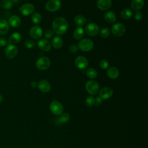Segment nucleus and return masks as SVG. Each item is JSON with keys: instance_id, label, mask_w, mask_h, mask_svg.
<instances>
[{"instance_id": "aec40b11", "label": "nucleus", "mask_w": 148, "mask_h": 148, "mask_svg": "<svg viewBox=\"0 0 148 148\" xmlns=\"http://www.w3.org/2000/svg\"><path fill=\"white\" fill-rule=\"evenodd\" d=\"M104 18H105V21L109 24L113 23L116 20V16L115 13L112 11L106 12L105 13Z\"/></svg>"}, {"instance_id": "a878e982", "label": "nucleus", "mask_w": 148, "mask_h": 148, "mask_svg": "<svg viewBox=\"0 0 148 148\" xmlns=\"http://www.w3.org/2000/svg\"><path fill=\"white\" fill-rule=\"evenodd\" d=\"M75 22L79 26H82L86 23V19L82 15H77L75 17Z\"/></svg>"}, {"instance_id": "f257e3e1", "label": "nucleus", "mask_w": 148, "mask_h": 148, "mask_svg": "<svg viewBox=\"0 0 148 148\" xmlns=\"http://www.w3.org/2000/svg\"><path fill=\"white\" fill-rule=\"evenodd\" d=\"M53 29L57 35H64L68 30V23L67 20L63 17H58L53 22Z\"/></svg>"}, {"instance_id": "7c9ffc66", "label": "nucleus", "mask_w": 148, "mask_h": 148, "mask_svg": "<svg viewBox=\"0 0 148 148\" xmlns=\"http://www.w3.org/2000/svg\"><path fill=\"white\" fill-rule=\"evenodd\" d=\"M86 104L89 107L94 106L95 105V98L92 95L87 97L86 99Z\"/></svg>"}, {"instance_id": "dca6fc26", "label": "nucleus", "mask_w": 148, "mask_h": 148, "mask_svg": "<svg viewBox=\"0 0 148 148\" xmlns=\"http://www.w3.org/2000/svg\"><path fill=\"white\" fill-rule=\"evenodd\" d=\"M97 6L101 10H106L112 5V0H97Z\"/></svg>"}, {"instance_id": "79ce46f5", "label": "nucleus", "mask_w": 148, "mask_h": 148, "mask_svg": "<svg viewBox=\"0 0 148 148\" xmlns=\"http://www.w3.org/2000/svg\"><path fill=\"white\" fill-rule=\"evenodd\" d=\"M10 1H11L13 2H16L17 1V0H10Z\"/></svg>"}, {"instance_id": "1a4fd4ad", "label": "nucleus", "mask_w": 148, "mask_h": 148, "mask_svg": "<svg viewBox=\"0 0 148 148\" xmlns=\"http://www.w3.org/2000/svg\"><path fill=\"white\" fill-rule=\"evenodd\" d=\"M99 28L95 23H90L85 27V31L86 34L91 36H94L99 32Z\"/></svg>"}, {"instance_id": "4468645a", "label": "nucleus", "mask_w": 148, "mask_h": 148, "mask_svg": "<svg viewBox=\"0 0 148 148\" xmlns=\"http://www.w3.org/2000/svg\"><path fill=\"white\" fill-rule=\"evenodd\" d=\"M39 90L44 93L48 92L51 90V85L46 80H42L39 82L38 83V86Z\"/></svg>"}, {"instance_id": "0eeeda50", "label": "nucleus", "mask_w": 148, "mask_h": 148, "mask_svg": "<svg viewBox=\"0 0 148 148\" xmlns=\"http://www.w3.org/2000/svg\"><path fill=\"white\" fill-rule=\"evenodd\" d=\"M50 65V60L46 57H40L36 62V66L40 70H46Z\"/></svg>"}, {"instance_id": "ea45409f", "label": "nucleus", "mask_w": 148, "mask_h": 148, "mask_svg": "<svg viewBox=\"0 0 148 148\" xmlns=\"http://www.w3.org/2000/svg\"><path fill=\"white\" fill-rule=\"evenodd\" d=\"M31 86L35 88V87H36L38 86V83L35 82V81H32L31 83Z\"/></svg>"}, {"instance_id": "f704fd0d", "label": "nucleus", "mask_w": 148, "mask_h": 148, "mask_svg": "<svg viewBox=\"0 0 148 148\" xmlns=\"http://www.w3.org/2000/svg\"><path fill=\"white\" fill-rule=\"evenodd\" d=\"M54 35V32L51 29H47L45 32V37L47 39H50Z\"/></svg>"}, {"instance_id": "5701e85b", "label": "nucleus", "mask_w": 148, "mask_h": 148, "mask_svg": "<svg viewBox=\"0 0 148 148\" xmlns=\"http://www.w3.org/2000/svg\"><path fill=\"white\" fill-rule=\"evenodd\" d=\"M51 44L54 48L56 49H60L63 45V40L60 36H55L51 42Z\"/></svg>"}, {"instance_id": "412c9836", "label": "nucleus", "mask_w": 148, "mask_h": 148, "mask_svg": "<svg viewBox=\"0 0 148 148\" xmlns=\"http://www.w3.org/2000/svg\"><path fill=\"white\" fill-rule=\"evenodd\" d=\"M108 76L112 79H116L119 76V71L118 69L114 66L109 68L107 71Z\"/></svg>"}, {"instance_id": "2f4dec72", "label": "nucleus", "mask_w": 148, "mask_h": 148, "mask_svg": "<svg viewBox=\"0 0 148 148\" xmlns=\"http://www.w3.org/2000/svg\"><path fill=\"white\" fill-rule=\"evenodd\" d=\"M110 35V30L108 28H103L100 31V35L103 38L108 37Z\"/></svg>"}, {"instance_id": "ddd939ff", "label": "nucleus", "mask_w": 148, "mask_h": 148, "mask_svg": "<svg viewBox=\"0 0 148 148\" xmlns=\"http://www.w3.org/2000/svg\"><path fill=\"white\" fill-rule=\"evenodd\" d=\"M99 97L102 99H107L110 98L113 95V90L109 87H105L99 90Z\"/></svg>"}, {"instance_id": "39448f33", "label": "nucleus", "mask_w": 148, "mask_h": 148, "mask_svg": "<svg viewBox=\"0 0 148 148\" xmlns=\"http://www.w3.org/2000/svg\"><path fill=\"white\" fill-rule=\"evenodd\" d=\"M111 30L112 33L117 36H123L126 31V29L124 24L120 23L114 24L111 27Z\"/></svg>"}, {"instance_id": "58836bf2", "label": "nucleus", "mask_w": 148, "mask_h": 148, "mask_svg": "<svg viewBox=\"0 0 148 148\" xmlns=\"http://www.w3.org/2000/svg\"><path fill=\"white\" fill-rule=\"evenodd\" d=\"M7 45V41L4 38H0V47H4Z\"/></svg>"}, {"instance_id": "393cba45", "label": "nucleus", "mask_w": 148, "mask_h": 148, "mask_svg": "<svg viewBox=\"0 0 148 148\" xmlns=\"http://www.w3.org/2000/svg\"><path fill=\"white\" fill-rule=\"evenodd\" d=\"M121 17L125 20H128L130 18L133 14L132 11L128 9V8H125L121 12Z\"/></svg>"}, {"instance_id": "a211bd4d", "label": "nucleus", "mask_w": 148, "mask_h": 148, "mask_svg": "<svg viewBox=\"0 0 148 148\" xmlns=\"http://www.w3.org/2000/svg\"><path fill=\"white\" fill-rule=\"evenodd\" d=\"M144 5V0H132L131 3V6L134 10L138 11L143 7Z\"/></svg>"}, {"instance_id": "72a5a7b5", "label": "nucleus", "mask_w": 148, "mask_h": 148, "mask_svg": "<svg viewBox=\"0 0 148 148\" xmlns=\"http://www.w3.org/2000/svg\"><path fill=\"white\" fill-rule=\"evenodd\" d=\"M109 64L108 61H106V60H103L101 61V62L99 63L100 67L103 69H107L109 67Z\"/></svg>"}, {"instance_id": "9d476101", "label": "nucleus", "mask_w": 148, "mask_h": 148, "mask_svg": "<svg viewBox=\"0 0 148 148\" xmlns=\"http://www.w3.org/2000/svg\"><path fill=\"white\" fill-rule=\"evenodd\" d=\"M29 35L33 39L37 40L42 35V29L39 25H34L29 30Z\"/></svg>"}, {"instance_id": "2eb2a0df", "label": "nucleus", "mask_w": 148, "mask_h": 148, "mask_svg": "<svg viewBox=\"0 0 148 148\" xmlns=\"http://www.w3.org/2000/svg\"><path fill=\"white\" fill-rule=\"evenodd\" d=\"M38 46L40 49L45 51H49L51 48V43L48 40L45 39H40L38 43Z\"/></svg>"}, {"instance_id": "6e6552de", "label": "nucleus", "mask_w": 148, "mask_h": 148, "mask_svg": "<svg viewBox=\"0 0 148 148\" xmlns=\"http://www.w3.org/2000/svg\"><path fill=\"white\" fill-rule=\"evenodd\" d=\"M5 53L8 58L12 59L17 56L18 53V49L14 45L9 44L5 49Z\"/></svg>"}, {"instance_id": "4c0bfd02", "label": "nucleus", "mask_w": 148, "mask_h": 148, "mask_svg": "<svg viewBox=\"0 0 148 148\" xmlns=\"http://www.w3.org/2000/svg\"><path fill=\"white\" fill-rule=\"evenodd\" d=\"M102 99L99 97H97L96 98H95V105H99L102 103Z\"/></svg>"}, {"instance_id": "b1692460", "label": "nucleus", "mask_w": 148, "mask_h": 148, "mask_svg": "<svg viewBox=\"0 0 148 148\" xmlns=\"http://www.w3.org/2000/svg\"><path fill=\"white\" fill-rule=\"evenodd\" d=\"M84 34V29L82 27H77L73 32V37L76 40L82 39Z\"/></svg>"}, {"instance_id": "473e14b6", "label": "nucleus", "mask_w": 148, "mask_h": 148, "mask_svg": "<svg viewBox=\"0 0 148 148\" xmlns=\"http://www.w3.org/2000/svg\"><path fill=\"white\" fill-rule=\"evenodd\" d=\"M35 42L32 39H27L25 42V46L27 49H31L35 46Z\"/></svg>"}, {"instance_id": "f03ea898", "label": "nucleus", "mask_w": 148, "mask_h": 148, "mask_svg": "<svg viewBox=\"0 0 148 148\" xmlns=\"http://www.w3.org/2000/svg\"><path fill=\"white\" fill-rule=\"evenodd\" d=\"M78 47L83 51H91L94 47V43L90 39L85 38L80 40L78 43Z\"/></svg>"}, {"instance_id": "bb28decb", "label": "nucleus", "mask_w": 148, "mask_h": 148, "mask_svg": "<svg viewBox=\"0 0 148 148\" xmlns=\"http://www.w3.org/2000/svg\"><path fill=\"white\" fill-rule=\"evenodd\" d=\"M86 75L90 79H95L97 76V72L94 68H90L86 71Z\"/></svg>"}, {"instance_id": "7ed1b4c3", "label": "nucleus", "mask_w": 148, "mask_h": 148, "mask_svg": "<svg viewBox=\"0 0 148 148\" xmlns=\"http://www.w3.org/2000/svg\"><path fill=\"white\" fill-rule=\"evenodd\" d=\"M86 89L90 95H94L99 92V86L97 82L89 80L86 84Z\"/></svg>"}, {"instance_id": "c9c22d12", "label": "nucleus", "mask_w": 148, "mask_h": 148, "mask_svg": "<svg viewBox=\"0 0 148 148\" xmlns=\"http://www.w3.org/2000/svg\"><path fill=\"white\" fill-rule=\"evenodd\" d=\"M69 50L71 53H75L77 52V51L78 50V47L75 45H72L69 47Z\"/></svg>"}, {"instance_id": "6ab92c4d", "label": "nucleus", "mask_w": 148, "mask_h": 148, "mask_svg": "<svg viewBox=\"0 0 148 148\" xmlns=\"http://www.w3.org/2000/svg\"><path fill=\"white\" fill-rule=\"evenodd\" d=\"M21 39V35L18 32L13 33L9 37L8 43L10 45H14L18 43Z\"/></svg>"}, {"instance_id": "9b49d317", "label": "nucleus", "mask_w": 148, "mask_h": 148, "mask_svg": "<svg viewBox=\"0 0 148 148\" xmlns=\"http://www.w3.org/2000/svg\"><path fill=\"white\" fill-rule=\"evenodd\" d=\"M75 65L77 68L80 69H86L88 65V62L87 59L82 56H78L75 61Z\"/></svg>"}, {"instance_id": "c756f323", "label": "nucleus", "mask_w": 148, "mask_h": 148, "mask_svg": "<svg viewBox=\"0 0 148 148\" xmlns=\"http://www.w3.org/2000/svg\"><path fill=\"white\" fill-rule=\"evenodd\" d=\"M70 119V116L67 113H64L60 115V117L58 118L59 121L61 123H65L69 121Z\"/></svg>"}, {"instance_id": "f3484780", "label": "nucleus", "mask_w": 148, "mask_h": 148, "mask_svg": "<svg viewBox=\"0 0 148 148\" xmlns=\"http://www.w3.org/2000/svg\"><path fill=\"white\" fill-rule=\"evenodd\" d=\"M20 23H21V20L20 17L16 15H13L9 18L8 24L9 25H10L12 27H14V28L17 27L20 25Z\"/></svg>"}, {"instance_id": "423d86ee", "label": "nucleus", "mask_w": 148, "mask_h": 148, "mask_svg": "<svg viewBox=\"0 0 148 148\" xmlns=\"http://www.w3.org/2000/svg\"><path fill=\"white\" fill-rule=\"evenodd\" d=\"M61 6V3L59 0H49L45 5V8L49 12H56L58 10Z\"/></svg>"}, {"instance_id": "c85d7f7f", "label": "nucleus", "mask_w": 148, "mask_h": 148, "mask_svg": "<svg viewBox=\"0 0 148 148\" xmlns=\"http://www.w3.org/2000/svg\"><path fill=\"white\" fill-rule=\"evenodd\" d=\"M31 20L35 24H39L42 21V16L39 13H34L31 16Z\"/></svg>"}, {"instance_id": "f8f14e48", "label": "nucleus", "mask_w": 148, "mask_h": 148, "mask_svg": "<svg viewBox=\"0 0 148 148\" xmlns=\"http://www.w3.org/2000/svg\"><path fill=\"white\" fill-rule=\"evenodd\" d=\"M35 10L34 6L31 3H26L22 5L20 8V12L24 16H29Z\"/></svg>"}, {"instance_id": "4be33fe9", "label": "nucleus", "mask_w": 148, "mask_h": 148, "mask_svg": "<svg viewBox=\"0 0 148 148\" xmlns=\"http://www.w3.org/2000/svg\"><path fill=\"white\" fill-rule=\"evenodd\" d=\"M9 29V25L7 21L0 19V35H4L8 32Z\"/></svg>"}, {"instance_id": "a19ab883", "label": "nucleus", "mask_w": 148, "mask_h": 148, "mask_svg": "<svg viewBox=\"0 0 148 148\" xmlns=\"http://www.w3.org/2000/svg\"><path fill=\"white\" fill-rule=\"evenodd\" d=\"M2 100H3V97H2V96L0 94V103L2 101Z\"/></svg>"}, {"instance_id": "cd10ccee", "label": "nucleus", "mask_w": 148, "mask_h": 148, "mask_svg": "<svg viewBox=\"0 0 148 148\" xmlns=\"http://www.w3.org/2000/svg\"><path fill=\"white\" fill-rule=\"evenodd\" d=\"M0 5L3 8L9 9L13 6V2L10 0H1Z\"/></svg>"}, {"instance_id": "e433bc0d", "label": "nucleus", "mask_w": 148, "mask_h": 148, "mask_svg": "<svg viewBox=\"0 0 148 148\" xmlns=\"http://www.w3.org/2000/svg\"><path fill=\"white\" fill-rule=\"evenodd\" d=\"M143 17V15L142 14V13H140V12H136L134 14V18L135 20H140Z\"/></svg>"}, {"instance_id": "20e7f679", "label": "nucleus", "mask_w": 148, "mask_h": 148, "mask_svg": "<svg viewBox=\"0 0 148 148\" xmlns=\"http://www.w3.org/2000/svg\"><path fill=\"white\" fill-rule=\"evenodd\" d=\"M49 109L51 112L57 116H59L63 113L64 108L62 105L58 101H52L49 106Z\"/></svg>"}]
</instances>
